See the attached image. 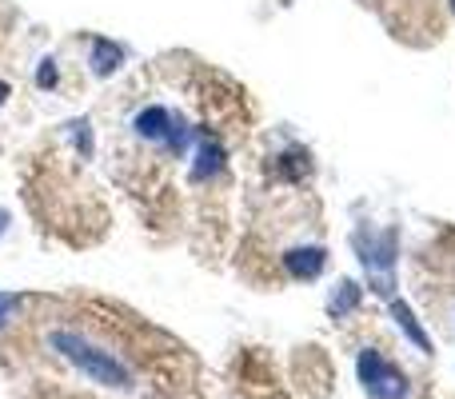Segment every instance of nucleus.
I'll use <instances>...</instances> for the list:
<instances>
[{"label": "nucleus", "mask_w": 455, "mask_h": 399, "mask_svg": "<svg viewBox=\"0 0 455 399\" xmlns=\"http://www.w3.org/2000/svg\"><path fill=\"white\" fill-rule=\"evenodd\" d=\"M68 132H72V140H76L80 156H84V160H92V128H88V120H72V124H68Z\"/></svg>", "instance_id": "nucleus-11"}, {"label": "nucleus", "mask_w": 455, "mask_h": 399, "mask_svg": "<svg viewBox=\"0 0 455 399\" xmlns=\"http://www.w3.org/2000/svg\"><path fill=\"white\" fill-rule=\"evenodd\" d=\"M16 312H20V296L16 291H0V328L8 320H16Z\"/></svg>", "instance_id": "nucleus-13"}, {"label": "nucleus", "mask_w": 455, "mask_h": 399, "mask_svg": "<svg viewBox=\"0 0 455 399\" xmlns=\"http://www.w3.org/2000/svg\"><path fill=\"white\" fill-rule=\"evenodd\" d=\"M387 312H392L395 328H400L403 336H408L411 344L419 347V352H424V355H432V352H435V347H432V336H427V331H424V323L416 320V312H411V307L403 304V299H395V296H392V299H387Z\"/></svg>", "instance_id": "nucleus-8"}, {"label": "nucleus", "mask_w": 455, "mask_h": 399, "mask_svg": "<svg viewBox=\"0 0 455 399\" xmlns=\"http://www.w3.org/2000/svg\"><path fill=\"white\" fill-rule=\"evenodd\" d=\"M352 248L360 256L363 272H368V288L376 291L379 299L395 296V256H400V232L395 227H384V232H355Z\"/></svg>", "instance_id": "nucleus-2"}, {"label": "nucleus", "mask_w": 455, "mask_h": 399, "mask_svg": "<svg viewBox=\"0 0 455 399\" xmlns=\"http://www.w3.org/2000/svg\"><path fill=\"white\" fill-rule=\"evenodd\" d=\"M8 92H12V88H8V84H4V80H0V104H4V100H8Z\"/></svg>", "instance_id": "nucleus-14"}, {"label": "nucleus", "mask_w": 455, "mask_h": 399, "mask_svg": "<svg viewBox=\"0 0 455 399\" xmlns=\"http://www.w3.org/2000/svg\"><path fill=\"white\" fill-rule=\"evenodd\" d=\"M451 8H455V0H451Z\"/></svg>", "instance_id": "nucleus-16"}, {"label": "nucleus", "mask_w": 455, "mask_h": 399, "mask_svg": "<svg viewBox=\"0 0 455 399\" xmlns=\"http://www.w3.org/2000/svg\"><path fill=\"white\" fill-rule=\"evenodd\" d=\"M4 227H8V211L0 208V235H4Z\"/></svg>", "instance_id": "nucleus-15"}, {"label": "nucleus", "mask_w": 455, "mask_h": 399, "mask_svg": "<svg viewBox=\"0 0 455 399\" xmlns=\"http://www.w3.org/2000/svg\"><path fill=\"white\" fill-rule=\"evenodd\" d=\"M228 168V148L216 140L212 132H200L196 136V152H192V180L204 184V180H216Z\"/></svg>", "instance_id": "nucleus-6"}, {"label": "nucleus", "mask_w": 455, "mask_h": 399, "mask_svg": "<svg viewBox=\"0 0 455 399\" xmlns=\"http://www.w3.org/2000/svg\"><path fill=\"white\" fill-rule=\"evenodd\" d=\"M280 259L291 280H320L323 267H328V248H323V243H299V248L283 251Z\"/></svg>", "instance_id": "nucleus-5"}, {"label": "nucleus", "mask_w": 455, "mask_h": 399, "mask_svg": "<svg viewBox=\"0 0 455 399\" xmlns=\"http://www.w3.org/2000/svg\"><path fill=\"white\" fill-rule=\"evenodd\" d=\"M56 84H60V68H56L52 56H44V60L36 64V88L44 92V88H56Z\"/></svg>", "instance_id": "nucleus-12"}, {"label": "nucleus", "mask_w": 455, "mask_h": 399, "mask_svg": "<svg viewBox=\"0 0 455 399\" xmlns=\"http://www.w3.org/2000/svg\"><path fill=\"white\" fill-rule=\"evenodd\" d=\"M307 172H312V156H307L304 148H288L283 156H275V176H280V180L299 184Z\"/></svg>", "instance_id": "nucleus-10"}, {"label": "nucleus", "mask_w": 455, "mask_h": 399, "mask_svg": "<svg viewBox=\"0 0 455 399\" xmlns=\"http://www.w3.org/2000/svg\"><path fill=\"white\" fill-rule=\"evenodd\" d=\"M355 376H360V387L368 399H408L411 384L403 376L400 363H392L379 347H363L355 355Z\"/></svg>", "instance_id": "nucleus-3"}, {"label": "nucleus", "mask_w": 455, "mask_h": 399, "mask_svg": "<svg viewBox=\"0 0 455 399\" xmlns=\"http://www.w3.org/2000/svg\"><path fill=\"white\" fill-rule=\"evenodd\" d=\"M52 347L68 363H76L88 379H96V384L116 387V392H128V387H132V371H128L108 347L92 344V339L76 336V331H52Z\"/></svg>", "instance_id": "nucleus-1"}, {"label": "nucleus", "mask_w": 455, "mask_h": 399, "mask_svg": "<svg viewBox=\"0 0 455 399\" xmlns=\"http://www.w3.org/2000/svg\"><path fill=\"white\" fill-rule=\"evenodd\" d=\"M363 304V288L355 280H339L336 291L328 296V315L331 320H344V315H352L355 307Z\"/></svg>", "instance_id": "nucleus-9"}, {"label": "nucleus", "mask_w": 455, "mask_h": 399, "mask_svg": "<svg viewBox=\"0 0 455 399\" xmlns=\"http://www.w3.org/2000/svg\"><path fill=\"white\" fill-rule=\"evenodd\" d=\"M132 128H136V136H140V140L164 144V148L176 152V156H184V152H188V140H192L188 120H184L180 112L164 108V104H148V108H140L132 116Z\"/></svg>", "instance_id": "nucleus-4"}, {"label": "nucleus", "mask_w": 455, "mask_h": 399, "mask_svg": "<svg viewBox=\"0 0 455 399\" xmlns=\"http://www.w3.org/2000/svg\"><path fill=\"white\" fill-rule=\"evenodd\" d=\"M120 64H124V48L116 44V40L108 36H92L88 40V68H92V76H112V72H120Z\"/></svg>", "instance_id": "nucleus-7"}]
</instances>
